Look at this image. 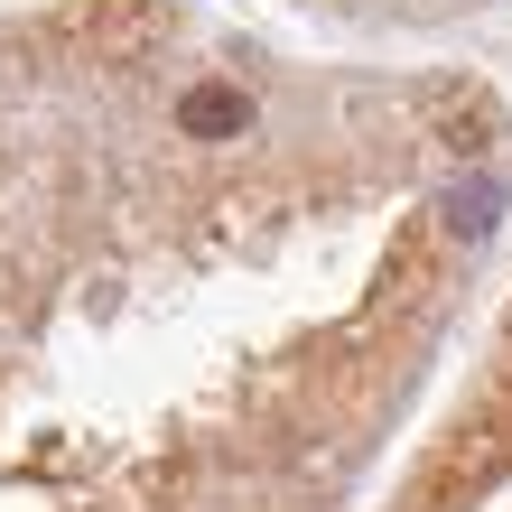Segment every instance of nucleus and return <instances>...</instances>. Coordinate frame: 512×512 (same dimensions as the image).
Instances as JSON below:
<instances>
[{"instance_id":"nucleus-1","label":"nucleus","mask_w":512,"mask_h":512,"mask_svg":"<svg viewBox=\"0 0 512 512\" xmlns=\"http://www.w3.org/2000/svg\"><path fill=\"white\" fill-rule=\"evenodd\" d=\"M177 131H196V140H243V131H252V94H243V84H187V94H177Z\"/></svg>"},{"instance_id":"nucleus-2","label":"nucleus","mask_w":512,"mask_h":512,"mask_svg":"<svg viewBox=\"0 0 512 512\" xmlns=\"http://www.w3.org/2000/svg\"><path fill=\"white\" fill-rule=\"evenodd\" d=\"M494 224H503V177H457L447 187V233L457 243H485Z\"/></svg>"}]
</instances>
